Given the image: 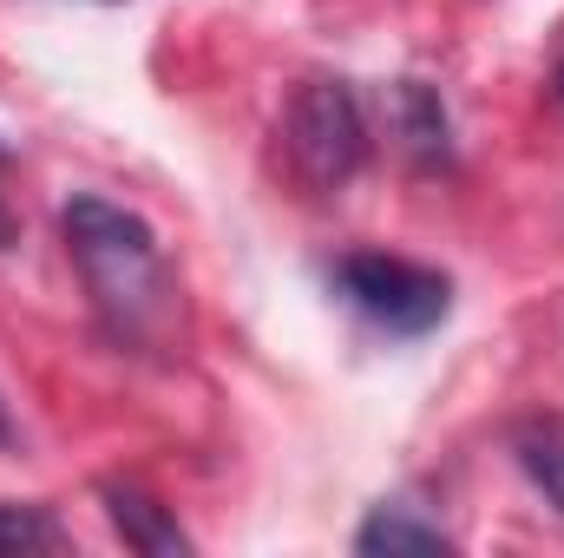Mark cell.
<instances>
[{
  "label": "cell",
  "mask_w": 564,
  "mask_h": 558,
  "mask_svg": "<svg viewBox=\"0 0 564 558\" xmlns=\"http://www.w3.org/2000/svg\"><path fill=\"white\" fill-rule=\"evenodd\" d=\"M282 144H289V164L315 184V191H335L361 171L368 158V112L355 99L348 79H308L295 86L289 112H282Z\"/></svg>",
  "instance_id": "3957f363"
},
{
  "label": "cell",
  "mask_w": 564,
  "mask_h": 558,
  "mask_svg": "<svg viewBox=\"0 0 564 558\" xmlns=\"http://www.w3.org/2000/svg\"><path fill=\"white\" fill-rule=\"evenodd\" d=\"M13 440V420H7V401H0V447Z\"/></svg>",
  "instance_id": "30bf717a"
},
{
  "label": "cell",
  "mask_w": 564,
  "mask_h": 558,
  "mask_svg": "<svg viewBox=\"0 0 564 558\" xmlns=\"http://www.w3.org/2000/svg\"><path fill=\"white\" fill-rule=\"evenodd\" d=\"M99 500H106V519L119 526V539H126V546H139V552H158V558L191 552L184 526H177V519H171V513H164L158 500H144L139 486H119V480H112V486H106Z\"/></svg>",
  "instance_id": "5b68a950"
},
{
  "label": "cell",
  "mask_w": 564,
  "mask_h": 558,
  "mask_svg": "<svg viewBox=\"0 0 564 558\" xmlns=\"http://www.w3.org/2000/svg\"><path fill=\"white\" fill-rule=\"evenodd\" d=\"M453 539L440 533V526H421V519H408L401 506H375V519L355 533V552H446Z\"/></svg>",
  "instance_id": "8992f818"
},
{
  "label": "cell",
  "mask_w": 564,
  "mask_h": 558,
  "mask_svg": "<svg viewBox=\"0 0 564 558\" xmlns=\"http://www.w3.org/2000/svg\"><path fill=\"white\" fill-rule=\"evenodd\" d=\"M66 533L46 506H0V552H59Z\"/></svg>",
  "instance_id": "ba28073f"
},
{
  "label": "cell",
  "mask_w": 564,
  "mask_h": 558,
  "mask_svg": "<svg viewBox=\"0 0 564 558\" xmlns=\"http://www.w3.org/2000/svg\"><path fill=\"white\" fill-rule=\"evenodd\" d=\"M519 466L532 473V486L558 506V519H564V433L558 427H532V433H519Z\"/></svg>",
  "instance_id": "52a82bcc"
},
{
  "label": "cell",
  "mask_w": 564,
  "mask_h": 558,
  "mask_svg": "<svg viewBox=\"0 0 564 558\" xmlns=\"http://www.w3.org/2000/svg\"><path fill=\"white\" fill-rule=\"evenodd\" d=\"M7 244H13V217L0 211V250H7Z\"/></svg>",
  "instance_id": "9c48e42d"
},
{
  "label": "cell",
  "mask_w": 564,
  "mask_h": 558,
  "mask_svg": "<svg viewBox=\"0 0 564 558\" xmlns=\"http://www.w3.org/2000/svg\"><path fill=\"white\" fill-rule=\"evenodd\" d=\"M0 164H7V144H0Z\"/></svg>",
  "instance_id": "7c38bea8"
},
{
  "label": "cell",
  "mask_w": 564,
  "mask_h": 558,
  "mask_svg": "<svg viewBox=\"0 0 564 558\" xmlns=\"http://www.w3.org/2000/svg\"><path fill=\"white\" fill-rule=\"evenodd\" d=\"M558 99H564V66H558Z\"/></svg>",
  "instance_id": "8fae6325"
},
{
  "label": "cell",
  "mask_w": 564,
  "mask_h": 558,
  "mask_svg": "<svg viewBox=\"0 0 564 558\" xmlns=\"http://www.w3.org/2000/svg\"><path fill=\"white\" fill-rule=\"evenodd\" d=\"M59 230H66V257L79 264L86 296H93L99 322L112 329V342L144 348V355L177 348L184 296H177V277H171V264H164V250L139 211L79 191L59 211Z\"/></svg>",
  "instance_id": "6da1fadb"
},
{
  "label": "cell",
  "mask_w": 564,
  "mask_h": 558,
  "mask_svg": "<svg viewBox=\"0 0 564 558\" xmlns=\"http://www.w3.org/2000/svg\"><path fill=\"white\" fill-rule=\"evenodd\" d=\"M335 296L355 309V315H368L375 329H388V335H433L446 315H453V282L440 277V270H426V264H408V257H381V250H355V257H341L335 270Z\"/></svg>",
  "instance_id": "7a4b0ae2"
},
{
  "label": "cell",
  "mask_w": 564,
  "mask_h": 558,
  "mask_svg": "<svg viewBox=\"0 0 564 558\" xmlns=\"http://www.w3.org/2000/svg\"><path fill=\"white\" fill-rule=\"evenodd\" d=\"M388 112H394V132L408 144V158H421V164H446V158H453L446 106H440V93H433L426 79H401L394 99H388Z\"/></svg>",
  "instance_id": "277c9868"
}]
</instances>
